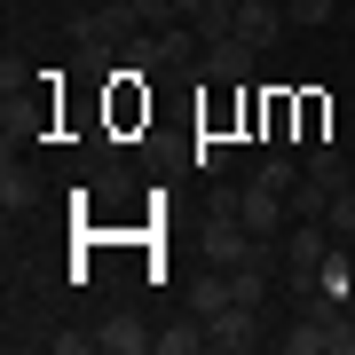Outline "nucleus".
Returning a JSON list of instances; mask_svg holds the SVG:
<instances>
[{
	"mask_svg": "<svg viewBox=\"0 0 355 355\" xmlns=\"http://www.w3.org/2000/svg\"><path fill=\"white\" fill-rule=\"evenodd\" d=\"M95 340H103V347H111V355H142V347H158V331H150V324H142V316H135V308H111V316H103V324H95Z\"/></svg>",
	"mask_w": 355,
	"mask_h": 355,
	"instance_id": "5",
	"label": "nucleus"
},
{
	"mask_svg": "<svg viewBox=\"0 0 355 355\" xmlns=\"http://www.w3.org/2000/svg\"><path fill=\"white\" fill-rule=\"evenodd\" d=\"M174 16H182V24H198V16H205V0H174Z\"/></svg>",
	"mask_w": 355,
	"mask_h": 355,
	"instance_id": "20",
	"label": "nucleus"
},
{
	"mask_svg": "<svg viewBox=\"0 0 355 355\" xmlns=\"http://www.w3.org/2000/svg\"><path fill=\"white\" fill-rule=\"evenodd\" d=\"M0 205H8V214H32V205H40V182H32L16 158L0 166Z\"/></svg>",
	"mask_w": 355,
	"mask_h": 355,
	"instance_id": "8",
	"label": "nucleus"
},
{
	"mask_svg": "<svg viewBox=\"0 0 355 355\" xmlns=\"http://www.w3.org/2000/svg\"><path fill=\"white\" fill-rule=\"evenodd\" d=\"M205 347V324H158V355H198Z\"/></svg>",
	"mask_w": 355,
	"mask_h": 355,
	"instance_id": "11",
	"label": "nucleus"
},
{
	"mask_svg": "<svg viewBox=\"0 0 355 355\" xmlns=\"http://www.w3.org/2000/svg\"><path fill=\"white\" fill-rule=\"evenodd\" d=\"M253 64H261V48H245L237 32H229V40H205V79H229V87H237Z\"/></svg>",
	"mask_w": 355,
	"mask_h": 355,
	"instance_id": "7",
	"label": "nucleus"
},
{
	"mask_svg": "<svg viewBox=\"0 0 355 355\" xmlns=\"http://www.w3.org/2000/svg\"><path fill=\"white\" fill-rule=\"evenodd\" d=\"M277 347H284V355H355V316L331 300V292H308L300 324L277 331Z\"/></svg>",
	"mask_w": 355,
	"mask_h": 355,
	"instance_id": "1",
	"label": "nucleus"
},
{
	"mask_svg": "<svg viewBox=\"0 0 355 355\" xmlns=\"http://www.w3.org/2000/svg\"><path fill=\"white\" fill-rule=\"evenodd\" d=\"M48 347H55V355H87V347H103V340H95V331H55Z\"/></svg>",
	"mask_w": 355,
	"mask_h": 355,
	"instance_id": "18",
	"label": "nucleus"
},
{
	"mask_svg": "<svg viewBox=\"0 0 355 355\" xmlns=\"http://www.w3.org/2000/svg\"><path fill=\"white\" fill-rule=\"evenodd\" d=\"M229 292H237L245 308H268V268L261 261H237V268H229Z\"/></svg>",
	"mask_w": 355,
	"mask_h": 355,
	"instance_id": "9",
	"label": "nucleus"
},
{
	"mask_svg": "<svg viewBox=\"0 0 355 355\" xmlns=\"http://www.w3.org/2000/svg\"><path fill=\"white\" fill-rule=\"evenodd\" d=\"M324 221H331V237H340V245L355 237V182H347L340 198H331V214H324Z\"/></svg>",
	"mask_w": 355,
	"mask_h": 355,
	"instance_id": "16",
	"label": "nucleus"
},
{
	"mask_svg": "<svg viewBox=\"0 0 355 355\" xmlns=\"http://www.w3.org/2000/svg\"><path fill=\"white\" fill-rule=\"evenodd\" d=\"M308 174H316L324 190H347V158H340V142H316V150H308Z\"/></svg>",
	"mask_w": 355,
	"mask_h": 355,
	"instance_id": "10",
	"label": "nucleus"
},
{
	"mask_svg": "<svg viewBox=\"0 0 355 355\" xmlns=\"http://www.w3.org/2000/svg\"><path fill=\"white\" fill-rule=\"evenodd\" d=\"M340 8H347V0H340Z\"/></svg>",
	"mask_w": 355,
	"mask_h": 355,
	"instance_id": "22",
	"label": "nucleus"
},
{
	"mask_svg": "<svg viewBox=\"0 0 355 355\" xmlns=\"http://www.w3.org/2000/svg\"><path fill=\"white\" fill-rule=\"evenodd\" d=\"M284 24H292V16L277 8V0H237V40H245V48H277Z\"/></svg>",
	"mask_w": 355,
	"mask_h": 355,
	"instance_id": "4",
	"label": "nucleus"
},
{
	"mask_svg": "<svg viewBox=\"0 0 355 355\" xmlns=\"http://www.w3.org/2000/svg\"><path fill=\"white\" fill-rule=\"evenodd\" d=\"M190 48H198V24H158V40H142V71L190 64Z\"/></svg>",
	"mask_w": 355,
	"mask_h": 355,
	"instance_id": "6",
	"label": "nucleus"
},
{
	"mask_svg": "<svg viewBox=\"0 0 355 355\" xmlns=\"http://www.w3.org/2000/svg\"><path fill=\"white\" fill-rule=\"evenodd\" d=\"M284 16L292 24H331V16H347L340 0H284Z\"/></svg>",
	"mask_w": 355,
	"mask_h": 355,
	"instance_id": "14",
	"label": "nucleus"
},
{
	"mask_svg": "<svg viewBox=\"0 0 355 355\" xmlns=\"http://www.w3.org/2000/svg\"><path fill=\"white\" fill-rule=\"evenodd\" d=\"M316 292H331V300H347V253H340V245L324 253V268H316Z\"/></svg>",
	"mask_w": 355,
	"mask_h": 355,
	"instance_id": "13",
	"label": "nucleus"
},
{
	"mask_svg": "<svg viewBox=\"0 0 355 355\" xmlns=\"http://www.w3.org/2000/svg\"><path fill=\"white\" fill-rule=\"evenodd\" d=\"M347 24H355V0H347Z\"/></svg>",
	"mask_w": 355,
	"mask_h": 355,
	"instance_id": "21",
	"label": "nucleus"
},
{
	"mask_svg": "<svg viewBox=\"0 0 355 355\" xmlns=\"http://www.w3.org/2000/svg\"><path fill=\"white\" fill-rule=\"evenodd\" d=\"M205 347H221V355H245V347H261V308H245V300H229L205 316Z\"/></svg>",
	"mask_w": 355,
	"mask_h": 355,
	"instance_id": "2",
	"label": "nucleus"
},
{
	"mask_svg": "<svg viewBox=\"0 0 355 355\" xmlns=\"http://www.w3.org/2000/svg\"><path fill=\"white\" fill-rule=\"evenodd\" d=\"M300 174H308V166H292L284 150H268V158H261V174H253V182H268V190H292V182H300Z\"/></svg>",
	"mask_w": 355,
	"mask_h": 355,
	"instance_id": "12",
	"label": "nucleus"
},
{
	"mask_svg": "<svg viewBox=\"0 0 355 355\" xmlns=\"http://www.w3.org/2000/svg\"><path fill=\"white\" fill-rule=\"evenodd\" d=\"M229 166V142L221 135H198V174H221Z\"/></svg>",
	"mask_w": 355,
	"mask_h": 355,
	"instance_id": "17",
	"label": "nucleus"
},
{
	"mask_svg": "<svg viewBox=\"0 0 355 355\" xmlns=\"http://www.w3.org/2000/svg\"><path fill=\"white\" fill-rule=\"evenodd\" d=\"M237 300V292H229V277H214V268H205L198 277V316H214V308H229Z\"/></svg>",
	"mask_w": 355,
	"mask_h": 355,
	"instance_id": "15",
	"label": "nucleus"
},
{
	"mask_svg": "<svg viewBox=\"0 0 355 355\" xmlns=\"http://www.w3.org/2000/svg\"><path fill=\"white\" fill-rule=\"evenodd\" d=\"M198 245H205V268H237V261H245V245H253V237H245V221H237V214H205Z\"/></svg>",
	"mask_w": 355,
	"mask_h": 355,
	"instance_id": "3",
	"label": "nucleus"
},
{
	"mask_svg": "<svg viewBox=\"0 0 355 355\" xmlns=\"http://www.w3.org/2000/svg\"><path fill=\"white\" fill-rule=\"evenodd\" d=\"M237 198H245V190H229V182H214V190H205V214H237Z\"/></svg>",
	"mask_w": 355,
	"mask_h": 355,
	"instance_id": "19",
	"label": "nucleus"
}]
</instances>
